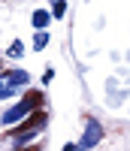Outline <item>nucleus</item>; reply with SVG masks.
Returning a JSON list of instances; mask_svg holds the SVG:
<instances>
[{"instance_id":"nucleus-1","label":"nucleus","mask_w":130,"mask_h":151,"mask_svg":"<svg viewBox=\"0 0 130 151\" xmlns=\"http://www.w3.org/2000/svg\"><path fill=\"white\" fill-rule=\"evenodd\" d=\"M46 121H48V118H46V112H36V115H30L18 130H12V139H15V145H24L27 139H33V136L46 127Z\"/></svg>"},{"instance_id":"nucleus-2","label":"nucleus","mask_w":130,"mask_h":151,"mask_svg":"<svg viewBox=\"0 0 130 151\" xmlns=\"http://www.w3.org/2000/svg\"><path fill=\"white\" fill-rule=\"evenodd\" d=\"M40 103H43V94H27L21 103H15V106H12L6 115H3V124H15V121H21L33 106H40Z\"/></svg>"},{"instance_id":"nucleus-3","label":"nucleus","mask_w":130,"mask_h":151,"mask_svg":"<svg viewBox=\"0 0 130 151\" xmlns=\"http://www.w3.org/2000/svg\"><path fill=\"white\" fill-rule=\"evenodd\" d=\"M100 139H103V130H100V124H97V121H88V127H85V136H82L79 142H76V148H79V151H88V148H94Z\"/></svg>"},{"instance_id":"nucleus-4","label":"nucleus","mask_w":130,"mask_h":151,"mask_svg":"<svg viewBox=\"0 0 130 151\" xmlns=\"http://www.w3.org/2000/svg\"><path fill=\"white\" fill-rule=\"evenodd\" d=\"M3 82H6V85H12V88H18V85L27 82V73H24V70H9Z\"/></svg>"},{"instance_id":"nucleus-5","label":"nucleus","mask_w":130,"mask_h":151,"mask_svg":"<svg viewBox=\"0 0 130 151\" xmlns=\"http://www.w3.org/2000/svg\"><path fill=\"white\" fill-rule=\"evenodd\" d=\"M48 18H51V15H48V12H43V9H36V12H33V24H36L40 30L48 24Z\"/></svg>"},{"instance_id":"nucleus-6","label":"nucleus","mask_w":130,"mask_h":151,"mask_svg":"<svg viewBox=\"0 0 130 151\" xmlns=\"http://www.w3.org/2000/svg\"><path fill=\"white\" fill-rule=\"evenodd\" d=\"M48 15H55V18H64V15H67V3H64V0H58V3L51 6V12H48Z\"/></svg>"},{"instance_id":"nucleus-7","label":"nucleus","mask_w":130,"mask_h":151,"mask_svg":"<svg viewBox=\"0 0 130 151\" xmlns=\"http://www.w3.org/2000/svg\"><path fill=\"white\" fill-rule=\"evenodd\" d=\"M46 45H48V33H43V30H40V33L33 36V48L40 52V48H46Z\"/></svg>"},{"instance_id":"nucleus-8","label":"nucleus","mask_w":130,"mask_h":151,"mask_svg":"<svg viewBox=\"0 0 130 151\" xmlns=\"http://www.w3.org/2000/svg\"><path fill=\"white\" fill-rule=\"evenodd\" d=\"M12 91H15V88H12V85H6V82H0V100H3V97H9Z\"/></svg>"},{"instance_id":"nucleus-9","label":"nucleus","mask_w":130,"mask_h":151,"mask_svg":"<svg viewBox=\"0 0 130 151\" xmlns=\"http://www.w3.org/2000/svg\"><path fill=\"white\" fill-rule=\"evenodd\" d=\"M21 52H24V45H21V42H12V48H9V55H12V58H18Z\"/></svg>"},{"instance_id":"nucleus-10","label":"nucleus","mask_w":130,"mask_h":151,"mask_svg":"<svg viewBox=\"0 0 130 151\" xmlns=\"http://www.w3.org/2000/svg\"><path fill=\"white\" fill-rule=\"evenodd\" d=\"M64 151H79V148H76V145L70 142V145H64Z\"/></svg>"},{"instance_id":"nucleus-11","label":"nucleus","mask_w":130,"mask_h":151,"mask_svg":"<svg viewBox=\"0 0 130 151\" xmlns=\"http://www.w3.org/2000/svg\"><path fill=\"white\" fill-rule=\"evenodd\" d=\"M18 151H36V148H18Z\"/></svg>"}]
</instances>
